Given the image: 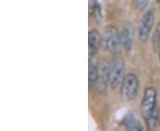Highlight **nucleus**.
I'll return each instance as SVG.
<instances>
[{"label":"nucleus","mask_w":160,"mask_h":131,"mask_svg":"<svg viewBox=\"0 0 160 131\" xmlns=\"http://www.w3.org/2000/svg\"><path fill=\"white\" fill-rule=\"evenodd\" d=\"M125 62L121 57H115L109 64V85L118 88L125 78Z\"/></svg>","instance_id":"obj_1"},{"label":"nucleus","mask_w":160,"mask_h":131,"mask_svg":"<svg viewBox=\"0 0 160 131\" xmlns=\"http://www.w3.org/2000/svg\"><path fill=\"white\" fill-rule=\"evenodd\" d=\"M157 111V91L153 87H148L144 91L142 104L141 112L143 118L148 120Z\"/></svg>","instance_id":"obj_2"},{"label":"nucleus","mask_w":160,"mask_h":131,"mask_svg":"<svg viewBox=\"0 0 160 131\" xmlns=\"http://www.w3.org/2000/svg\"><path fill=\"white\" fill-rule=\"evenodd\" d=\"M139 79L134 74H126L121 83V96L126 101L133 100L139 90Z\"/></svg>","instance_id":"obj_3"},{"label":"nucleus","mask_w":160,"mask_h":131,"mask_svg":"<svg viewBox=\"0 0 160 131\" xmlns=\"http://www.w3.org/2000/svg\"><path fill=\"white\" fill-rule=\"evenodd\" d=\"M120 44V34L114 26L107 27L102 35V48L106 51H113Z\"/></svg>","instance_id":"obj_4"},{"label":"nucleus","mask_w":160,"mask_h":131,"mask_svg":"<svg viewBox=\"0 0 160 131\" xmlns=\"http://www.w3.org/2000/svg\"><path fill=\"white\" fill-rule=\"evenodd\" d=\"M155 22V15L153 11H148L142 18L139 29H138V35L139 39L142 42H147L149 38L150 32L152 30L153 25Z\"/></svg>","instance_id":"obj_5"},{"label":"nucleus","mask_w":160,"mask_h":131,"mask_svg":"<svg viewBox=\"0 0 160 131\" xmlns=\"http://www.w3.org/2000/svg\"><path fill=\"white\" fill-rule=\"evenodd\" d=\"M134 41V29L132 24L126 25L120 33V44L126 51H130Z\"/></svg>","instance_id":"obj_6"},{"label":"nucleus","mask_w":160,"mask_h":131,"mask_svg":"<svg viewBox=\"0 0 160 131\" xmlns=\"http://www.w3.org/2000/svg\"><path fill=\"white\" fill-rule=\"evenodd\" d=\"M102 46V36L96 29H92L88 34V51L89 55H96Z\"/></svg>","instance_id":"obj_7"},{"label":"nucleus","mask_w":160,"mask_h":131,"mask_svg":"<svg viewBox=\"0 0 160 131\" xmlns=\"http://www.w3.org/2000/svg\"><path fill=\"white\" fill-rule=\"evenodd\" d=\"M99 78V65L95 55H89L88 61V84L92 88L98 82Z\"/></svg>","instance_id":"obj_8"},{"label":"nucleus","mask_w":160,"mask_h":131,"mask_svg":"<svg viewBox=\"0 0 160 131\" xmlns=\"http://www.w3.org/2000/svg\"><path fill=\"white\" fill-rule=\"evenodd\" d=\"M124 126L126 130H142L143 127L140 123V121L132 115L130 114L127 115L125 120H124Z\"/></svg>","instance_id":"obj_9"},{"label":"nucleus","mask_w":160,"mask_h":131,"mask_svg":"<svg viewBox=\"0 0 160 131\" xmlns=\"http://www.w3.org/2000/svg\"><path fill=\"white\" fill-rule=\"evenodd\" d=\"M152 43L154 48L158 51H160V23L157 26L153 36H152Z\"/></svg>","instance_id":"obj_10"},{"label":"nucleus","mask_w":160,"mask_h":131,"mask_svg":"<svg viewBox=\"0 0 160 131\" xmlns=\"http://www.w3.org/2000/svg\"><path fill=\"white\" fill-rule=\"evenodd\" d=\"M149 0H133L135 6L140 10L145 9L146 6H148V4H149Z\"/></svg>","instance_id":"obj_11"},{"label":"nucleus","mask_w":160,"mask_h":131,"mask_svg":"<svg viewBox=\"0 0 160 131\" xmlns=\"http://www.w3.org/2000/svg\"><path fill=\"white\" fill-rule=\"evenodd\" d=\"M159 58H160V51H159Z\"/></svg>","instance_id":"obj_12"}]
</instances>
